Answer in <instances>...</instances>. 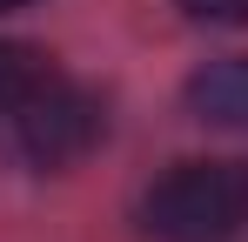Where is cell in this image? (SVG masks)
Instances as JSON below:
<instances>
[{
  "instance_id": "6da1fadb",
  "label": "cell",
  "mask_w": 248,
  "mask_h": 242,
  "mask_svg": "<svg viewBox=\"0 0 248 242\" xmlns=\"http://www.w3.org/2000/svg\"><path fill=\"white\" fill-rule=\"evenodd\" d=\"M0 135L34 168H67L101 141V108H94L87 87L54 74L41 54H27L0 87Z\"/></svg>"
},
{
  "instance_id": "7a4b0ae2",
  "label": "cell",
  "mask_w": 248,
  "mask_h": 242,
  "mask_svg": "<svg viewBox=\"0 0 248 242\" xmlns=\"http://www.w3.org/2000/svg\"><path fill=\"white\" fill-rule=\"evenodd\" d=\"M141 229L155 242H228L248 229V161L208 155L174 161L141 195Z\"/></svg>"
},
{
  "instance_id": "3957f363",
  "label": "cell",
  "mask_w": 248,
  "mask_h": 242,
  "mask_svg": "<svg viewBox=\"0 0 248 242\" xmlns=\"http://www.w3.org/2000/svg\"><path fill=\"white\" fill-rule=\"evenodd\" d=\"M188 108L215 128H242L248 135V54H228V61H208L202 74L188 81Z\"/></svg>"
},
{
  "instance_id": "277c9868",
  "label": "cell",
  "mask_w": 248,
  "mask_h": 242,
  "mask_svg": "<svg viewBox=\"0 0 248 242\" xmlns=\"http://www.w3.org/2000/svg\"><path fill=\"white\" fill-rule=\"evenodd\" d=\"M181 7L208 27H248V0H181Z\"/></svg>"
},
{
  "instance_id": "5b68a950",
  "label": "cell",
  "mask_w": 248,
  "mask_h": 242,
  "mask_svg": "<svg viewBox=\"0 0 248 242\" xmlns=\"http://www.w3.org/2000/svg\"><path fill=\"white\" fill-rule=\"evenodd\" d=\"M14 7H34V0H0V14H14Z\"/></svg>"
}]
</instances>
